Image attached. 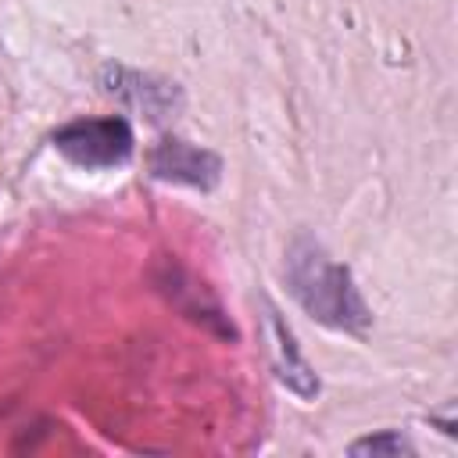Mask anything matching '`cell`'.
<instances>
[{"instance_id": "6da1fadb", "label": "cell", "mask_w": 458, "mask_h": 458, "mask_svg": "<svg viewBox=\"0 0 458 458\" xmlns=\"http://www.w3.org/2000/svg\"><path fill=\"white\" fill-rule=\"evenodd\" d=\"M286 290L315 322L329 329L365 333L372 326V311L354 286L351 268L333 261L311 236H297L286 250Z\"/></svg>"}, {"instance_id": "7a4b0ae2", "label": "cell", "mask_w": 458, "mask_h": 458, "mask_svg": "<svg viewBox=\"0 0 458 458\" xmlns=\"http://www.w3.org/2000/svg\"><path fill=\"white\" fill-rule=\"evenodd\" d=\"M132 125L122 114L107 118H75L54 132L57 154L79 168H114L132 157Z\"/></svg>"}, {"instance_id": "3957f363", "label": "cell", "mask_w": 458, "mask_h": 458, "mask_svg": "<svg viewBox=\"0 0 458 458\" xmlns=\"http://www.w3.org/2000/svg\"><path fill=\"white\" fill-rule=\"evenodd\" d=\"M150 175L161 182L175 186H193V190H215L222 179V157L208 147H197L179 136H165L150 150Z\"/></svg>"}, {"instance_id": "277c9868", "label": "cell", "mask_w": 458, "mask_h": 458, "mask_svg": "<svg viewBox=\"0 0 458 458\" xmlns=\"http://www.w3.org/2000/svg\"><path fill=\"white\" fill-rule=\"evenodd\" d=\"M100 82L111 97H118L122 104L143 111L150 122L172 118L182 107V93L175 89V82H165L157 75L136 72V68H122V64H107L100 72Z\"/></svg>"}, {"instance_id": "5b68a950", "label": "cell", "mask_w": 458, "mask_h": 458, "mask_svg": "<svg viewBox=\"0 0 458 458\" xmlns=\"http://www.w3.org/2000/svg\"><path fill=\"white\" fill-rule=\"evenodd\" d=\"M268 340H272V369H276V379L283 386H290L297 397H315L318 394V376L304 361V354L297 351V340H293L290 326L283 322V315L276 308H268Z\"/></svg>"}, {"instance_id": "8992f818", "label": "cell", "mask_w": 458, "mask_h": 458, "mask_svg": "<svg viewBox=\"0 0 458 458\" xmlns=\"http://www.w3.org/2000/svg\"><path fill=\"white\" fill-rule=\"evenodd\" d=\"M347 451H351V454H411V444H408L397 429H383V433H376V437L354 440Z\"/></svg>"}]
</instances>
